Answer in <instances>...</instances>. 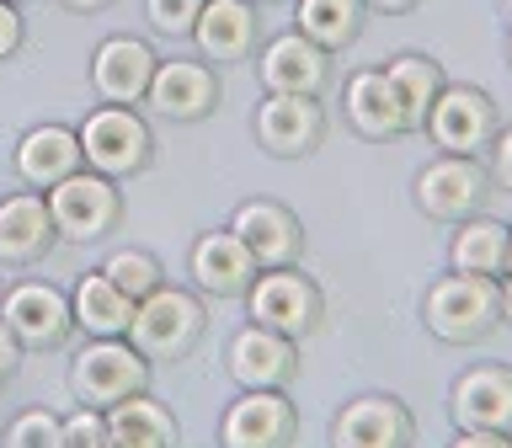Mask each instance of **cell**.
I'll return each mask as SVG.
<instances>
[{"mask_svg":"<svg viewBox=\"0 0 512 448\" xmlns=\"http://www.w3.org/2000/svg\"><path fill=\"white\" fill-rule=\"evenodd\" d=\"M144 11H150V27L166 32V38H187L192 22H198L203 0H144Z\"/></svg>","mask_w":512,"mask_h":448,"instance_id":"cell-31","label":"cell"},{"mask_svg":"<svg viewBox=\"0 0 512 448\" xmlns=\"http://www.w3.org/2000/svg\"><path fill=\"white\" fill-rule=\"evenodd\" d=\"M363 6H374V11H384V16H406V11L422 6V0H363Z\"/></svg>","mask_w":512,"mask_h":448,"instance_id":"cell-37","label":"cell"},{"mask_svg":"<svg viewBox=\"0 0 512 448\" xmlns=\"http://www.w3.org/2000/svg\"><path fill=\"white\" fill-rule=\"evenodd\" d=\"M342 107H347V123L374 144L406 134V112H400V96H395L384 70H358L352 75L347 91H342Z\"/></svg>","mask_w":512,"mask_h":448,"instance_id":"cell-23","label":"cell"},{"mask_svg":"<svg viewBox=\"0 0 512 448\" xmlns=\"http://www.w3.org/2000/svg\"><path fill=\"white\" fill-rule=\"evenodd\" d=\"M448 416H454V427H486L512 438V368L507 363L464 368L448 390Z\"/></svg>","mask_w":512,"mask_h":448,"instance_id":"cell-10","label":"cell"},{"mask_svg":"<svg viewBox=\"0 0 512 448\" xmlns=\"http://www.w3.org/2000/svg\"><path fill=\"white\" fill-rule=\"evenodd\" d=\"M427 139L438 144L443 155H480L496 139V102L480 86H448L438 91V102L427 107Z\"/></svg>","mask_w":512,"mask_h":448,"instance_id":"cell-8","label":"cell"},{"mask_svg":"<svg viewBox=\"0 0 512 448\" xmlns=\"http://www.w3.org/2000/svg\"><path fill=\"white\" fill-rule=\"evenodd\" d=\"M102 272H107V278L118 283V288H123V294L134 299V304H139L144 294H150V288H160V283H166V272H160V262H155L150 251H139V246H123V251H112Z\"/></svg>","mask_w":512,"mask_h":448,"instance_id":"cell-29","label":"cell"},{"mask_svg":"<svg viewBox=\"0 0 512 448\" xmlns=\"http://www.w3.org/2000/svg\"><path fill=\"white\" fill-rule=\"evenodd\" d=\"M230 230L251 246L256 267H288V262H299V251H304V224L294 219V208H283L272 198L240 203Z\"/></svg>","mask_w":512,"mask_h":448,"instance_id":"cell-16","label":"cell"},{"mask_svg":"<svg viewBox=\"0 0 512 448\" xmlns=\"http://www.w3.org/2000/svg\"><path fill=\"white\" fill-rule=\"evenodd\" d=\"M416 208L438 224H459L480 214V203L491 198V176L480 166V155H438L416 171Z\"/></svg>","mask_w":512,"mask_h":448,"instance_id":"cell-7","label":"cell"},{"mask_svg":"<svg viewBox=\"0 0 512 448\" xmlns=\"http://www.w3.org/2000/svg\"><path fill=\"white\" fill-rule=\"evenodd\" d=\"M214 64H240L256 48V6L251 0H203L198 22L187 32Z\"/></svg>","mask_w":512,"mask_h":448,"instance_id":"cell-19","label":"cell"},{"mask_svg":"<svg viewBox=\"0 0 512 448\" xmlns=\"http://www.w3.org/2000/svg\"><path fill=\"white\" fill-rule=\"evenodd\" d=\"M294 406H288L283 390H240V400H230L219 422L224 448H283L294 443Z\"/></svg>","mask_w":512,"mask_h":448,"instance_id":"cell-11","label":"cell"},{"mask_svg":"<svg viewBox=\"0 0 512 448\" xmlns=\"http://www.w3.org/2000/svg\"><path fill=\"white\" fill-rule=\"evenodd\" d=\"M256 144L278 160H299L310 155L320 134H326V112H320V96H299V91H267L262 107H256Z\"/></svg>","mask_w":512,"mask_h":448,"instance_id":"cell-9","label":"cell"},{"mask_svg":"<svg viewBox=\"0 0 512 448\" xmlns=\"http://www.w3.org/2000/svg\"><path fill=\"white\" fill-rule=\"evenodd\" d=\"M454 448H512V438H502V432H486V427H459V432H454Z\"/></svg>","mask_w":512,"mask_h":448,"instance_id":"cell-35","label":"cell"},{"mask_svg":"<svg viewBox=\"0 0 512 448\" xmlns=\"http://www.w3.org/2000/svg\"><path fill=\"white\" fill-rule=\"evenodd\" d=\"M144 102L171 123H198L219 107V75L208 64H192V59H166V64H155Z\"/></svg>","mask_w":512,"mask_h":448,"instance_id":"cell-13","label":"cell"},{"mask_svg":"<svg viewBox=\"0 0 512 448\" xmlns=\"http://www.w3.org/2000/svg\"><path fill=\"white\" fill-rule=\"evenodd\" d=\"M507 267H512V256H507Z\"/></svg>","mask_w":512,"mask_h":448,"instance_id":"cell-44","label":"cell"},{"mask_svg":"<svg viewBox=\"0 0 512 448\" xmlns=\"http://www.w3.org/2000/svg\"><path fill=\"white\" fill-rule=\"evenodd\" d=\"M251 6H267V0H251Z\"/></svg>","mask_w":512,"mask_h":448,"instance_id":"cell-42","label":"cell"},{"mask_svg":"<svg viewBox=\"0 0 512 448\" xmlns=\"http://www.w3.org/2000/svg\"><path fill=\"white\" fill-rule=\"evenodd\" d=\"M54 240H59V230H54V214H48L43 192H11V198H0V262H11V267L38 262V256H48Z\"/></svg>","mask_w":512,"mask_h":448,"instance_id":"cell-20","label":"cell"},{"mask_svg":"<svg viewBox=\"0 0 512 448\" xmlns=\"http://www.w3.org/2000/svg\"><path fill=\"white\" fill-rule=\"evenodd\" d=\"M59 6H70V11H102L107 0H59Z\"/></svg>","mask_w":512,"mask_h":448,"instance_id":"cell-39","label":"cell"},{"mask_svg":"<svg viewBox=\"0 0 512 448\" xmlns=\"http://www.w3.org/2000/svg\"><path fill=\"white\" fill-rule=\"evenodd\" d=\"M43 198H48V214H54L59 240H75V246L102 240L112 224H118V214H123V198H118V187H112V176L91 171V166L70 171L64 182L48 187Z\"/></svg>","mask_w":512,"mask_h":448,"instance_id":"cell-6","label":"cell"},{"mask_svg":"<svg viewBox=\"0 0 512 448\" xmlns=\"http://www.w3.org/2000/svg\"><path fill=\"white\" fill-rule=\"evenodd\" d=\"M102 416H107V443H118V448H166V443H176V416L144 390L112 400Z\"/></svg>","mask_w":512,"mask_h":448,"instance_id":"cell-24","label":"cell"},{"mask_svg":"<svg viewBox=\"0 0 512 448\" xmlns=\"http://www.w3.org/2000/svg\"><path fill=\"white\" fill-rule=\"evenodd\" d=\"M384 75H390V86L400 96V112H406V134L422 128L427 107L438 102V91H443V64L427 59V54H395L390 64H384Z\"/></svg>","mask_w":512,"mask_h":448,"instance_id":"cell-27","label":"cell"},{"mask_svg":"<svg viewBox=\"0 0 512 448\" xmlns=\"http://www.w3.org/2000/svg\"><path fill=\"white\" fill-rule=\"evenodd\" d=\"M70 315L86 336H128V320H134V299L123 294L107 272H86L70 294Z\"/></svg>","mask_w":512,"mask_h":448,"instance_id":"cell-26","label":"cell"},{"mask_svg":"<svg viewBox=\"0 0 512 448\" xmlns=\"http://www.w3.org/2000/svg\"><path fill=\"white\" fill-rule=\"evenodd\" d=\"M0 320L16 331L22 347H59L75 331L70 299L54 283H16L6 294V304H0Z\"/></svg>","mask_w":512,"mask_h":448,"instance_id":"cell-15","label":"cell"},{"mask_svg":"<svg viewBox=\"0 0 512 448\" xmlns=\"http://www.w3.org/2000/svg\"><path fill=\"white\" fill-rule=\"evenodd\" d=\"M86 166V155H80V134L64 123H43V128H27L22 144H16V176H22L27 187L48 192L54 182H64L70 171Z\"/></svg>","mask_w":512,"mask_h":448,"instance_id":"cell-22","label":"cell"},{"mask_svg":"<svg viewBox=\"0 0 512 448\" xmlns=\"http://www.w3.org/2000/svg\"><path fill=\"white\" fill-rule=\"evenodd\" d=\"M6 443L11 448H64V422L54 411H22L16 422L6 427Z\"/></svg>","mask_w":512,"mask_h":448,"instance_id":"cell-30","label":"cell"},{"mask_svg":"<svg viewBox=\"0 0 512 448\" xmlns=\"http://www.w3.org/2000/svg\"><path fill=\"white\" fill-rule=\"evenodd\" d=\"M6 6H16V0H6Z\"/></svg>","mask_w":512,"mask_h":448,"instance_id":"cell-43","label":"cell"},{"mask_svg":"<svg viewBox=\"0 0 512 448\" xmlns=\"http://www.w3.org/2000/svg\"><path fill=\"white\" fill-rule=\"evenodd\" d=\"M502 16H507V27H512V0H502Z\"/></svg>","mask_w":512,"mask_h":448,"instance_id":"cell-40","label":"cell"},{"mask_svg":"<svg viewBox=\"0 0 512 448\" xmlns=\"http://www.w3.org/2000/svg\"><path fill=\"white\" fill-rule=\"evenodd\" d=\"M64 448H107V416L96 406H80L64 422Z\"/></svg>","mask_w":512,"mask_h":448,"instance_id":"cell-32","label":"cell"},{"mask_svg":"<svg viewBox=\"0 0 512 448\" xmlns=\"http://www.w3.org/2000/svg\"><path fill=\"white\" fill-rule=\"evenodd\" d=\"M16 363H22V342H16V331L0 320V384L16 374Z\"/></svg>","mask_w":512,"mask_h":448,"instance_id":"cell-36","label":"cell"},{"mask_svg":"<svg viewBox=\"0 0 512 448\" xmlns=\"http://www.w3.org/2000/svg\"><path fill=\"white\" fill-rule=\"evenodd\" d=\"M208 326V304L192 294V288L160 283L134 304V320H128V342H134L150 363H176L198 347V336Z\"/></svg>","mask_w":512,"mask_h":448,"instance_id":"cell-2","label":"cell"},{"mask_svg":"<svg viewBox=\"0 0 512 448\" xmlns=\"http://www.w3.org/2000/svg\"><path fill=\"white\" fill-rule=\"evenodd\" d=\"M230 374L240 390H288L299 374V342L251 320L246 331L230 336Z\"/></svg>","mask_w":512,"mask_h":448,"instance_id":"cell-12","label":"cell"},{"mask_svg":"<svg viewBox=\"0 0 512 448\" xmlns=\"http://www.w3.org/2000/svg\"><path fill=\"white\" fill-rule=\"evenodd\" d=\"M491 160H486V176H491V187H502L512 192V128H496V139L486 144Z\"/></svg>","mask_w":512,"mask_h":448,"instance_id":"cell-33","label":"cell"},{"mask_svg":"<svg viewBox=\"0 0 512 448\" xmlns=\"http://www.w3.org/2000/svg\"><path fill=\"white\" fill-rule=\"evenodd\" d=\"M331 54L315 48L304 32H283L262 48V86L267 91H299V96H320L326 91V75H331Z\"/></svg>","mask_w":512,"mask_h":448,"instance_id":"cell-21","label":"cell"},{"mask_svg":"<svg viewBox=\"0 0 512 448\" xmlns=\"http://www.w3.org/2000/svg\"><path fill=\"white\" fill-rule=\"evenodd\" d=\"M507 256H512V230H507L502 219H486V214L459 219L454 240H448V267H454V272L502 278V272H507Z\"/></svg>","mask_w":512,"mask_h":448,"instance_id":"cell-25","label":"cell"},{"mask_svg":"<svg viewBox=\"0 0 512 448\" xmlns=\"http://www.w3.org/2000/svg\"><path fill=\"white\" fill-rule=\"evenodd\" d=\"M256 256L235 230H208L192 240V283L214 299H240L256 278Z\"/></svg>","mask_w":512,"mask_h":448,"instance_id":"cell-17","label":"cell"},{"mask_svg":"<svg viewBox=\"0 0 512 448\" xmlns=\"http://www.w3.org/2000/svg\"><path fill=\"white\" fill-rule=\"evenodd\" d=\"M16 48H22V16H16V6L0 0V59H11Z\"/></svg>","mask_w":512,"mask_h":448,"instance_id":"cell-34","label":"cell"},{"mask_svg":"<svg viewBox=\"0 0 512 448\" xmlns=\"http://www.w3.org/2000/svg\"><path fill=\"white\" fill-rule=\"evenodd\" d=\"M363 0H299V32L310 38L315 48H326V54H336V48L358 43L363 32Z\"/></svg>","mask_w":512,"mask_h":448,"instance_id":"cell-28","label":"cell"},{"mask_svg":"<svg viewBox=\"0 0 512 448\" xmlns=\"http://www.w3.org/2000/svg\"><path fill=\"white\" fill-rule=\"evenodd\" d=\"M422 320H427V331L438 336V342H448V347L486 342V336L502 326V294H496V278H480V272H448V278L427 283Z\"/></svg>","mask_w":512,"mask_h":448,"instance_id":"cell-1","label":"cell"},{"mask_svg":"<svg viewBox=\"0 0 512 448\" xmlns=\"http://www.w3.org/2000/svg\"><path fill=\"white\" fill-rule=\"evenodd\" d=\"M246 310L256 326L288 336V342H304V336L320 331V315H326V299H320L315 278L288 262V267H262L246 288Z\"/></svg>","mask_w":512,"mask_h":448,"instance_id":"cell-3","label":"cell"},{"mask_svg":"<svg viewBox=\"0 0 512 448\" xmlns=\"http://www.w3.org/2000/svg\"><path fill=\"white\" fill-rule=\"evenodd\" d=\"M155 54L144 38H107L96 48L91 59V86L102 102H118V107H134L144 102V91H150V75H155Z\"/></svg>","mask_w":512,"mask_h":448,"instance_id":"cell-18","label":"cell"},{"mask_svg":"<svg viewBox=\"0 0 512 448\" xmlns=\"http://www.w3.org/2000/svg\"><path fill=\"white\" fill-rule=\"evenodd\" d=\"M144 384H150V358H144L134 342H123V336H96V342H86L70 363L75 400L80 406H96V411H107L112 400L134 395Z\"/></svg>","mask_w":512,"mask_h":448,"instance_id":"cell-4","label":"cell"},{"mask_svg":"<svg viewBox=\"0 0 512 448\" xmlns=\"http://www.w3.org/2000/svg\"><path fill=\"white\" fill-rule=\"evenodd\" d=\"M75 134H80V155H86V166L112 176V182L144 171V166H150V150H155L144 118L134 107H118V102L86 112V123H80Z\"/></svg>","mask_w":512,"mask_h":448,"instance_id":"cell-5","label":"cell"},{"mask_svg":"<svg viewBox=\"0 0 512 448\" xmlns=\"http://www.w3.org/2000/svg\"><path fill=\"white\" fill-rule=\"evenodd\" d=\"M331 438L336 448H406L416 438V422L395 395H358L336 411Z\"/></svg>","mask_w":512,"mask_h":448,"instance_id":"cell-14","label":"cell"},{"mask_svg":"<svg viewBox=\"0 0 512 448\" xmlns=\"http://www.w3.org/2000/svg\"><path fill=\"white\" fill-rule=\"evenodd\" d=\"M496 294H502V320H512V267L496 278Z\"/></svg>","mask_w":512,"mask_h":448,"instance_id":"cell-38","label":"cell"},{"mask_svg":"<svg viewBox=\"0 0 512 448\" xmlns=\"http://www.w3.org/2000/svg\"><path fill=\"white\" fill-rule=\"evenodd\" d=\"M507 64H512V38H507Z\"/></svg>","mask_w":512,"mask_h":448,"instance_id":"cell-41","label":"cell"}]
</instances>
